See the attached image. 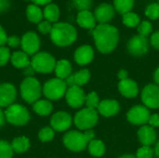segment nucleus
<instances>
[{
  "label": "nucleus",
  "instance_id": "nucleus-18",
  "mask_svg": "<svg viewBox=\"0 0 159 158\" xmlns=\"http://www.w3.org/2000/svg\"><path fill=\"white\" fill-rule=\"evenodd\" d=\"M120 111V104L116 100H103L101 101L97 112L104 117H111L116 115Z\"/></svg>",
  "mask_w": 159,
  "mask_h": 158
},
{
  "label": "nucleus",
  "instance_id": "nucleus-35",
  "mask_svg": "<svg viewBox=\"0 0 159 158\" xmlns=\"http://www.w3.org/2000/svg\"><path fill=\"white\" fill-rule=\"evenodd\" d=\"M137 31L140 35L147 37L153 31V25L149 20H143L140 22V24L138 25Z\"/></svg>",
  "mask_w": 159,
  "mask_h": 158
},
{
  "label": "nucleus",
  "instance_id": "nucleus-44",
  "mask_svg": "<svg viewBox=\"0 0 159 158\" xmlns=\"http://www.w3.org/2000/svg\"><path fill=\"white\" fill-rule=\"evenodd\" d=\"M7 34L3 29V27L0 25V47H3L5 44H7Z\"/></svg>",
  "mask_w": 159,
  "mask_h": 158
},
{
  "label": "nucleus",
  "instance_id": "nucleus-33",
  "mask_svg": "<svg viewBox=\"0 0 159 158\" xmlns=\"http://www.w3.org/2000/svg\"><path fill=\"white\" fill-rule=\"evenodd\" d=\"M55 136V132L51 127H45L40 129L38 133V138L42 142H48L53 140Z\"/></svg>",
  "mask_w": 159,
  "mask_h": 158
},
{
  "label": "nucleus",
  "instance_id": "nucleus-1",
  "mask_svg": "<svg viewBox=\"0 0 159 158\" xmlns=\"http://www.w3.org/2000/svg\"><path fill=\"white\" fill-rule=\"evenodd\" d=\"M95 46L102 54H109L114 51L119 41L118 29L109 23L98 24L92 31Z\"/></svg>",
  "mask_w": 159,
  "mask_h": 158
},
{
  "label": "nucleus",
  "instance_id": "nucleus-2",
  "mask_svg": "<svg viewBox=\"0 0 159 158\" xmlns=\"http://www.w3.org/2000/svg\"><path fill=\"white\" fill-rule=\"evenodd\" d=\"M49 34L52 42L61 47L72 45L77 38L75 28L67 22H56L53 24Z\"/></svg>",
  "mask_w": 159,
  "mask_h": 158
},
{
  "label": "nucleus",
  "instance_id": "nucleus-21",
  "mask_svg": "<svg viewBox=\"0 0 159 158\" xmlns=\"http://www.w3.org/2000/svg\"><path fill=\"white\" fill-rule=\"evenodd\" d=\"M89 79H90V72L88 69H81L75 74H72L71 75H69L64 81L68 88L73 86L82 87L88 84Z\"/></svg>",
  "mask_w": 159,
  "mask_h": 158
},
{
  "label": "nucleus",
  "instance_id": "nucleus-7",
  "mask_svg": "<svg viewBox=\"0 0 159 158\" xmlns=\"http://www.w3.org/2000/svg\"><path fill=\"white\" fill-rule=\"evenodd\" d=\"M55 58L48 52H37L31 60V66L33 69L41 74H49L55 69Z\"/></svg>",
  "mask_w": 159,
  "mask_h": 158
},
{
  "label": "nucleus",
  "instance_id": "nucleus-47",
  "mask_svg": "<svg viewBox=\"0 0 159 158\" xmlns=\"http://www.w3.org/2000/svg\"><path fill=\"white\" fill-rule=\"evenodd\" d=\"M34 72L35 71L33 69V67L31 66V64H30V66H28V67H26V68L23 69V74H24V75L26 77H31L34 74Z\"/></svg>",
  "mask_w": 159,
  "mask_h": 158
},
{
  "label": "nucleus",
  "instance_id": "nucleus-3",
  "mask_svg": "<svg viewBox=\"0 0 159 158\" xmlns=\"http://www.w3.org/2000/svg\"><path fill=\"white\" fill-rule=\"evenodd\" d=\"M95 139V133L92 129L86 130L84 132L77 130H71L67 132L62 139L64 146L72 152L84 151L90 141Z\"/></svg>",
  "mask_w": 159,
  "mask_h": 158
},
{
  "label": "nucleus",
  "instance_id": "nucleus-51",
  "mask_svg": "<svg viewBox=\"0 0 159 158\" xmlns=\"http://www.w3.org/2000/svg\"><path fill=\"white\" fill-rule=\"evenodd\" d=\"M154 151H155V156L157 158H159V141L156 143V146L154 148Z\"/></svg>",
  "mask_w": 159,
  "mask_h": 158
},
{
  "label": "nucleus",
  "instance_id": "nucleus-6",
  "mask_svg": "<svg viewBox=\"0 0 159 158\" xmlns=\"http://www.w3.org/2000/svg\"><path fill=\"white\" fill-rule=\"evenodd\" d=\"M67 88L65 81L56 77L49 79L44 84L42 92L48 101H58L65 96Z\"/></svg>",
  "mask_w": 159,
  "mask_h": 158
},
{
  "label": "nucleus",
  "instance_id": "nucleus-50",
  "mask_svg": "<svg viewBox=\"0 0 159 158\" xmlns=\"http://www.w3.org/2000/svg\"><path fill=\"white\" fill-rule=\"evenodd\" d=\"M154 81H155L156 85L159 86V66L154 73Z\"/></svg>",
  "mask_w": 159,
  "mask_h": 158
},
{
  "label": "nucleus",
  "instance_id": "nucleus-49",
  "mask_svg": "<svg viewBox=\"0 0 159 158\" xmlns=\"http://www.w3.org/2000/svg\"><path fill=\"white\" fill-rule=\"evenodd\" d=\"M6 115H5V112H3L0 108V128L3 127L5 125V122H6Z\"/></svg>",
  "mask_w": 159,
  "mask_h": 158
},
{
  "label": "nucleus",
  "instance_id": "nucleus-20",
  "mask_svg": "<svg viewBox=\"0 0 159 158\" xmlns=\"http://www.w3.org/2000/svg\"><path fill=\"white\" fill-rule=\"evenodd\" d=\"M138 138L142 145L145 146H152L157 142V132L154 128L149 125L142 126L138 130Z\"/></svg>",
  "mask_w": 159,
  "mask_h": 158
},
{
  "label": "nucleus",
  "instance_id": "nucleus-28",
  "mask_svg": "<svg viewBox=\"0 0 159 158\" xmlns=\"http://www.w3.org/2000/svg\"><path fill=\"white\" fill-rule=\"evenodd\" d=\"M43 16L46 20L49 22H57L60 18V8L55 4H48L45 7L43 11Z\"/></svg>",
  "mask_w": 159,
  "mask_h": 158
},
{
  "label": "nucleus",
  "instance_id": "nucleus-11",
  "mask_svg": "<svg viewBox=\"0 0 159 158\" xmlns=\"http://www.w3.org/2000/svg\"><path fill=\"white\" fill-rule=\"evenodd\" d=\"M128 51L135 57L145 55L149 50V41L147 37L136 34L132 36L127 43Z\"/></svg>",
  "mask_w": 159,
  "mask_h": 158
},
{
  "label": "nucleus",
  "instance_id": "nucleus-15",
  "mask_svg": "<svg viewBox=\"0 0 159 158\" xmlns=\"http://www.w3.org/2000/svg\"><path fill=\"white\" fill-rule=\"evenodd\" d=\"M17 97V90L10 83L0 84V107H8L13 104Z\"/></svg>",
  "mask_w": 159,
  "mask_h": 158
},
{
  "label": "nucleus",
  "instance_id": "nucleus-19",
  "mask_svg": "<svg viewBox=\"0 0 159 158\" xmlns=\"http://www.w3.org/2000/svg\"><path fill=\"white\" fill-rule=\"evenodd\" d=\"M118 90L122 96L128 99H133L139 94V87L137 83L130 78L120 80L118 83Z\"/></svg>",
  "mask_w": 159,
  "mask_h": 158
},
{
  "label": "nucleus",
  "instance_id": "nucleus-45",
  "mask_svg": "<svg viewBox=\"0 0 159 158\" xmlns=\"http://www.w3.org/2000/svg\"><path fill=\"white\" fill-rule=\"evenodd\" d=\"M10 6L9 0H0V13L6 11Z\"/></svg>",
  "mask_w": 159,
  "mask_h": 158
},
{
  "label": "nucleus",
  "instance_id": "nucleus-8",
  "mask_svg": "<svg viewBox=\"0 0 159 158\" xmlns=\"http://www.w3.org/2000/svg\"><path fill=\"white\" fill-rule=\"evenodd\" d=\"M6 119L8 123L14 126L26 125L30 120L29 111L20 104H11L5 112Z\"/></svg>",
  "mask_w": 159,
  "mask_h": 158
},
{
  "label": "nucleus",
  "instance_id": "nucleus-34",
  "mask_svg": "<svg viewBox=\"0 0 159 158\" xmlns=\"http://www.w3.org/2000/svg\"><path fill=\"white\" fill-rule=\"evenodd\" d=\"M145 16L152 20H157L159 19V4L158 3H152L147 6L145 8Z\"/></svg>",
  "mask_w": 159,
  "mask_h": 158
},
{
  "label": "nucleus",
  "instance_id": "nucleus-29",
  "mask_svg": "<svg viewBox=\"0 0 159 158\" xmlns=\"http://www.w3.org/2000/svg\"><path fill=\"white\" fill-rule=\"evenodd\" d=\"M10 145H11L13 152L17 154H21V153H25L30 148V141L28 138L24 136L18 137L12 141Z\"/></svg>",
  "mask_w": 159,
  "mask_h": 158
},
{
  "label": "nucleus",
  "instance_id": "nucleus-13",
  "mask_svg": "<svg viewBox=\"0 0 159 158\" xmlns=\"http://www.w3.org/2000/svg\"><path fill=\"white\" fill-rule=\"evenodd\" d=\"M65 99L68 105L72 108H80L85 104L86 95L81 87H69L65 93Z\"/></svg>",
  "mask_w": 159,
  "mask_h": 158
},
{
  "label": "nucleus",
  "instance_id": "nucleus-16",
  "mask_svg": "<svg viewBox=\"0 0 159 158\" xmlns=\"http://www.w3.org/2000/svg\"><path fill=\"white\" fill-rule=\"evenodd\" d=\"M114 16L115 7L114 6L107 3L101 4L94 11V17L99 24H107L109 21L112 20Z\"/></svg>",
  "mask_w": 159,
  "mask_h": 158
},
{
  "label": "nucleus",
  "instance_id": "nucleus-23",
  "mask_svg": "<svg viewBox=\"0 0 159 158\" xmlns=\"http://www.w3.org/2000/svg\"><path fill=\"white\" fill-rule=\"evenodd\" d=\"M10 61L12 65L18 69H24L31 64V60L29 59V55H27L23 51H15L11 54Z\"/></svg>",
  "mask_w": 159,
  "mask_h": 158
},
{
  "label": "nucleus",
  "instance_id": "nucleus-5",
  "mask_svg": "<svg viewBox=\"0 0 159 158\" xmlns=\"http://www.w3.org/2000/svg\"><path fill=\"white\" fill-rule=\"evenodd\" d=\"M98 119L99 114L97 110L86 107L75 114L74 117V123L78 129L86 131L92 129V128L96 126Z\"/></svg>",
  "mask_w": 159,
  "mask_h": 158
},
{
  "label": "nucleus",
  "instance_id": "nucleus-39",
  "mask_svg": "<svg viewBox=\"0 0 159 158\" xmlns=\"http://www.w3.org/2000/svg\"><path fill=\"white\" fill-rule=\"evenodd\" d=\"M10 51L7 47H0V67L4 66L7 63L8 61H10Z\"/></svg>",
  "mask_w": 159,
  "mask_h": 158
},
{
  "label": "nucleus",
  "instance_id": "nucleus-38",
  "mask_svg": "<svg viewBox=\"0 0 159 158\" xmlns=\"http://www.w3.org/2000/svg\"><path fill=\"white\" fill-rule=\"evenodd\" d=\"M74 6L79 11L89 10L91 7L92 0H73Z\"/></svg>",
  "mask_w": 159,
  "mask_h": 158
},
{
  "label": "nucleus",
  "instance_id": "nucleus-53",
  "mask_svg": "<svg viewBox=\"0 0 159 158\" xmlns=\"http://www.w3.org/2000/svg\"><path fill=\"white\" fill-rule=\"evenodd\" d=\"M158 4H159V0H158Z\"/></svg>",
  "mask_w": 159,
  "mask_h": 158
},
{
  "label": "nucleus",
  "instance_id": "nucleus-52",
  "mask_svg": "<svg viewBox=\"0 0 159 158\" xmlns=\"http://www.w3.org/2000/svg\"><path fill=\"white\" fill-rule=\"evenodd\" d=\"M118 158H136V156H133V155L127 154V155H123V156H119Z\"/></svg>",
  "mask_w": 159,
  "mask_h": 158
},
{
  "label": "nucleus",
  "instance_id": "nucleus-22",
  "mask_svg": "<svg viewBox=\"0 0 159 158\" xmlns=\"http://www.w3.org/2000/svg\"><path fill=\"white\" fill-rule=\"evenodd\" d=\"M76 22L81 28L91 31L96 27V19L94 14H92L89 10L79 11L76 17Z\"/></svg>",
  "mask_w": 159,
  "mask_h": 158
},
{
  "label": "nucleus",
  "instance_id": "nucleus-25",
  "mask_svg": "<svg viewBox=\"0 0 159 158\" xmlns=\"http://www.w3.org/2000/svg\"><path fill=\"white\" fill-rule=\"evenodd\" d=\"M33 110L41 116H47L51 114L53 106L48 100H38L33 104Z\"/></svg>",
  "mask_w": 159,
  "mask_h": 158
},
{
  "label": "nucleus",
  "instance_id": "nucleus-32",
  "mask_svg": "<svg viewBox=\"0 0 159 158\" xmlns=\"http://www.w3.org/2000/svg\"><path fill=\"white\" fill-rule=\"evenodd\" d=\"M100 102H101V101H100V98H99L97 92L92 91V92H89L88 95H86V99H85L86 107L97 110Z\"/></svg>",
  "mask_w": 159,
  "mask_h": 158
},
{
  "label": "nucleus",
  "instance_id": "nucleus-10",
  "mask_svg": "<svg viewBox=\"0 0 159 158\" xmlns=\"http://www.w3.org/2000/svg\"><path fill=\"white\" fill-rule=\"evenodd\" d=\"M150 111L144 105H135L127 113V120L132 125L144 126L148 124L150 118Z\"/></svg>",
  "mask_w": 159,
  "mask_h": 158
},
{
  "label": "nucleus",
  "instance_id": "nucleus-12",
  "mask_svg": "<svg viewBox=\"0 0 159 158\" xmlns=\"http://www.w3.org/2000/svg\"><path fill=\"white\" fill-rule=\"evenodd\" d=\"M40 44V38L34 32L25 33L20 39L21 49L29 56H34L38 52Z\"/></svg>",
  "mask_w": 159,
  "mask_h": 158
},
{
  "label": "nucleus",
  "instance_id": "nucleus-4",
  "mask_svg": "<svg viewBox=\"0 0 159 158\" xmlns=\"http://www.w3.org/2000/svg\"><path fill=\"white\" fill-rule=\"evenodd\" d=\"M20 90L21 98L27 103L31 104H34L36 101H38L42 94V87L40 82L33 76L26 77L21 82Z\"/></svg>",
  "mask_w": 159,
  "mask_h": 158
},
{
  "label": "nucleus",
  "instance_id": "nucleus-31",
  "mask_svg": "<svg viewBox=\"0 0 159 158\" xmlns=\"http://www.w3.org/2000/svg\"><path fill=\"white\" fill-rule=\"evenodd\" d=\"M122 21H123L124 25H126L129 28L138 27V25L140 24V17L136 13L130 11V12H128L123 15Z\"/></svg>",
  "mask_w": 159,
  "mask_h": 158
},
{
  "label": "nucleus",
  "instance_id": "nucleus-36",
  "mask_svg": "<svg viewBox=\"0 0 159 158\" xmlns=\"http://www.w3.org/2000/svg\"><path fill=\"white\" fill-rule=\"evenodd\" d=\"M155 156V151L151 146L142 145L136 153V158H153Z\"/></svg>",
  "mask_w": 159,
  "mask_h": 158
},
{
  "label": "nucleus",
  "instance_id": "nucleus-30",
  "mask_svg": "<svg viewBox=\"0 0 159 158\" xmlns=\"http://www.w3.org/2000/svg\"><path fill=\"white\" fill-rule=\"evenodd\" d=\"M134 6V0H114V7L119 14L130 12Z\"/></svg>",
  "mask_w": 159,
  "mask_h": 158
},
{
  "label": "nucleus",
  "instance_id": "nucleus-24",
  "mask_svg": "<svg viewBox=\"0 0 159 158\" xmlns=\"http://www.w3.org/2000/svg\"><path fill=\"white\" fill-rule=\"evenodd\" d=\"M54 71L57 78L65 80L69 75L72 74V65L68 60L62 59L56 62Z\"/></svg>",
  "mask_w": 159,
  "mask_h": 158
},
{
  "label": "nucleus",
  "instance_id": "nucleus-14",
  "mask_svg": "<svg viewBox=\"0 0 159 158\" xmlns=\"http://www.w3.org/2000/svg\"><path fill=\"white\" fill-rule=\"evenodd\" d=\"M73 123V118L70 115V114L64 112V111H60L55 113L50 119V126L53 129L54 131L58 132H62L67 129H69L72 126Z\"/></svg>",
  "mask_w": 159,
  "mask_h": 158
},
{
  "label": "nucleus",
  "instance_id": "nucleus-40",
  "mask_svg": "<svg viewBox=\"0 0 159 158\" xmlns=\"http://www.w3.org/2000/svg\"><path fill=\"white\" fill-rule=\"evenodd\" d=\"M37 28L41 34H50V32L52 30V25H51V22H49L48 20H42L38 23Z\"/></svg>",
  "mask_w": 159,
  "mask_h": 158
},
{
  "label": "nucleus",
  "instance_id": "nucleus-46",
  "mask_svg": "<svg viewBox=\"0 0 159 158\" xmlns=\"http://www.w3.org/2000/svg\"><path fill=\"white\" fill-rule=\"evenodd\" d=\"M117 77L119 78V80L127 79V78H129V72L125 69H121L117 74Z\"/></svg>",
  "mask_w": 159,
  "mask_h": 158
},
{
  "label": "nucleus",
  "instance_id": "nucleus-26",
  "mask_svg": "<svg viewBox=\"0 0 159 158\" xmlns=\"http://www.w3.org/2000/svg\"><path fill=\"white\" fill-rule=\"evenodd\" d=\"M88 150L92 156L101 157L105 154L106 148H105V144L103 143L102 141L94 139L89 142V143L88 145Z\"/></svg>",
  "mask_w": 159,
  "mask_h": 158
},
{
  "label": "nucleus",
  "instance_id": "nucleus-43",
  "mask_svg": "<svg viewBox=\"0 0 159 158\" xmlns=\"http://www.w3.org/2000/svg\"><path fill=\"white\" fill-rule=\"evenodd\" d=\"M148 125L152 128H159V115L158 114H153L150 115Z\"/></svg>",
  "mask_w": 159,
  "mask_h": 158
},
{
  "label": "nucleus",
  "instance_id": "nucleus-9",
  "mask_svg": "<svg viewBox=\"0 0 159 158\" xmlns=\"http://www.w3.org/2000/svg\"><path fill=\"white\" fill-rule=\"evenodd\" d=\"M143 104L148 109H159V86L156 84L146 85L141 93Z\"/></svg>",
  "mask_w": 159,
  "mask_h": 158
},
{
  "label": "nucleus",
  "instance_id": "nucleus-27",
  "mask_svg": "<svg viewBox=\"0 0 159 158\" xmlns=\"http://www.w3.org/2000/svg\"><path fill=\"white\" fill-rule=\"evenodd\" d=\"M26 16H27L28 20L33 23H39L40 21H42L43 17H44L43 11L41 10V8L34 4H31L27 7Z\"/></svg>",
  "mask_w": 159,
  "mask_h": 158
},
{
  "label": "nucleus",
  "instance_id": "nucleus-37",
  "mask_svg": "<svg viewBox=\"0 0 159 158\" xmlns=\"http://www.w3.org/2000/svg\"><path fill=\"white\" fill-rule=\"evenodd\" d=\"M13 153L10 143L6 141H0V158H12Z\"/></svg>",
  "mask_w": 159,
  "mask_h": 158
},
{
  "label": "nucleus",
  "instance_id": "nucleus-48",
  "mask_svg": "<svg viewBox=\"0 0 159 158\" xmlns=\"http://www.w3.org/2000/svg\"><path fill=\"white\" fill-rule=\"evenodd\" d=\"M34 5L36 6H44V5H48L51 3L52 0H31Z\"/></svg>",
  "mask_w": 159,
  "mask_h": 158
},
{
  "label": "nucleus",
  "instance_id": "nucleus-42",
  "mask_svg": "<svg viewBox=\"0 0 159 158\" xmlns=\"http://www.w3.org/2000/svg\"><path fill=\"white\" fill-rule=\"evenodd\" d=\"M150 43L153 46V47L159 50V31H157L154 34H152L150 37Z\"/></svg>",
  "mask_w": 159,
  "mask_h": 158
},
{
  "label": "nucleus",
  "instance_id": "nucleus-41",
  "mask_svg": "<svg viewBox=\"0 0 159 158\" xmlns=\"http://www.w3.org/2000/svg\"><path fill=\"white\" fill-rule=\"evenodd\" d=\"M7 44L9 47H18L20 45V39L18 36H16V35L7 36Z\"/></svg>",
  "mask_w": 159,
  "mask_h": 158
},
{
  "label": "nucleus",
  "instance_id": "nucleus-17",
  "mask_svg": "<svg viewBox=\"0 0 159 158\" xmlns=\"http://www.w3.org/2000/svg\"><path fill=\"white\" fill-rule=\"evenodd\" d=\"M75 61L77 64L84 66L90 63L94 59V50L89 45H83L77 47L74 55Z\"/></svg>",
  "mask_w": 159,
  "mask_h": 158
}]
</instances>
